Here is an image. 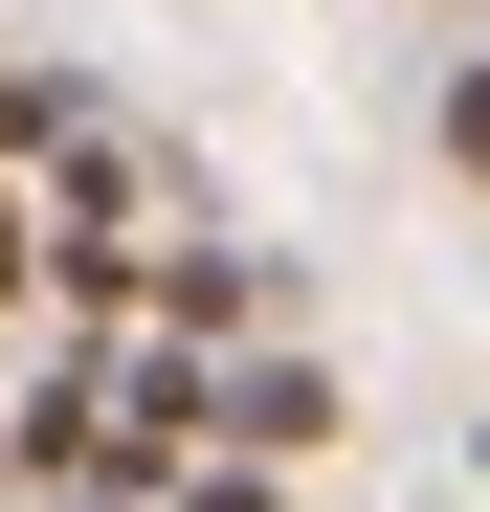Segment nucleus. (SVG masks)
Here are the masks:
<instances>
[{"label":"nucleus","mask_w":490,"mask_h":512,"mask_svg":"<svg viewBox=\"0 0 490 512\" xmlns=\"http://www.w3.org/2000/svg\"><path fill=\"white\" fill-rule=\"evenodd\" d=\"M201 446H245V468L335 446V379H312V357H201Z\"/></svg>","instance_id":"nucleus-1"},{"label":"nucleus","mask_w":490,"mask_h":512,"mask_svg":"<svg viewBox=\"0 0 490 512\" xmlns=\"http://www.w3.org/2000/svg\"><path fill=\"white\" fill-rule=\"evenodd\" d=\"M0 290H45V201L23 179H0Z\"/></svg>","instance_id":"nucleus-2"},{"label":"nucleus","mask_w":490,"mask_h":512,"mask_svg":"<svg viewBox=\"0 0 490 512\" xmlns=\"http://www.w3.org/2000/svg\"><path fill=\"white\" fill-rule=\"evenodd\" d=\"M23 512H156V490H134V468H67V490H23Z\"/></svg>","instance_id":"nucleus-3"},{"label":"nucleus","mask_w":490,"mask_h":512,"mask_svg":"<svg viewBox=\"0 0 490 512\" xmlns=\"http://www.w3.org/2000/svg\"><path fill=\"white\" fill-rule=\"evenodd\" d=\"M446 156H468V179H490V67H468V90H446Z\"/></svg>","instance_id":"nucleus-4"}]
</instances>
